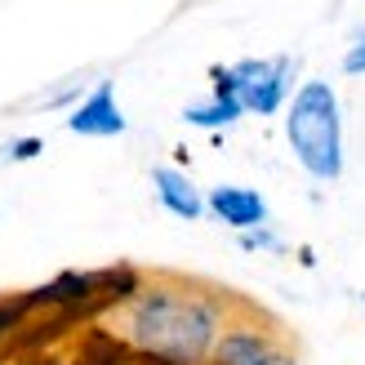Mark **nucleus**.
Instances as JSON below:
<instances>
[{
  "label": "nucleus",
  "mask_w": 365,
  "mask_h": 365,
  "mask_svg": "<svg viewBox=\"0 0 365 365\" xmlns=\"http://www.w3.org/2000/svg\"><path fill=\"white\" fill-rule=\"evenodd\" d=\"M227 330V307L210 289L143 285L120 312L125 348L156 365H210L218 334Z\"/></svg>",
  "instance_id": "nucleus-1"
},
{
  "label": "nucleus",
  "mask_w": 365,
  "mask_h": 365,
  "mask_svg": "<svg viewBox=\"0 0 365 365\" xmlns=\"http://www.w3.org/2000/svg\"><path fill=\"white\" fill-rule=\"evenodd\" d=\"M285 138L312 178L330 182L343 174V116H339L334 89L325 81H307L294 89L289 116H285Z\"/></svg>",
  "instance_id": "nucleus-2"
},
{
  "label": "nucleus",
  "mask_w": 365,
  "mask_h": 365,
  "mask_svg": "<svg viewBox=\"0 0 365 365\" xmlns=\"http://www.w3.org/2000/svg\"><path fill=\"white\" fill-rule=\"evenodd\" d=\"M214 94H232L254 116L281 112L289 98V58H245L236 67H214Z\"/></svg>",
  "instance_id": "nucleus-3"
},
{
  "label": "nucleus",
  "mask_w": 365,
  "mask_h": 365,
  "mask_svg": "<svg viewBox=\"0 0 365 365\" xmlns=\"http://www.w3.org/2000/svg\"><path fill=\"white\" fill-rule=\"evenodd\" d=\"M289 348L259 321H236L214 343L210 365H277Z\"/></svg>",
  "instance_id": "nucleus-4"
},
{
  "label": "nucleus",
  "mask_w": 365,
  "mask_h": 365,
  "mask_svg": "<svg viewBox=\"0 0 365 365\" xmlns=\"http://www.w3.org/2000/svg\"><path fill=\"white\" fill-rule=\"evenodd\" d=\"M125 112L116 107V89H112V81H98L94 85V94H89L76 112L67 116V130L71 134H85V138H116V134H125Z\"/></svg>",
  "instance_id": "nucleus-5"
},
{
  "label": "nucleus",
  "mask_w": 365,
  "mask_h": 365,
  "mask_svg": "<svg viewBox=\"0 0 365 365\" xmlns=\"http://www.w3.org/2000/svg\"><path fill=\"white\" fill-rule=\"evenodd\" d=\"M205 205L214 218H223L227 227H241V232H254L267 218V200L254 187H214L205 196Z\"/></svg>",
  "instance_id": "nucleus-6"
},
{
  "label": "nucleus",
  "mask_w": 365,
  "mask_h": 365,
  "mask_svg": "<svg viewBox=\"0 0 365 365\" xmlns=\"http://www.w3.org/2000/svg\"><path fill=\"white\" fill-rule=\"evenodd\" d=\"M152 182H156V200H160L170 214H178V218H200V214L210 210L205 196L196 192V182H192L187 174L170 170V165H156V170H152Z\"/></svg>",
  "instance_id": "nucleus-7"
},
{
  "label": "nucleus",
  "mask_w": 365,
  "mask_h": 365,
  "mask_svg": "<svg viewBox=\"0 0 365 365\" xmlns=\"http://www.w3.org/2000/svg\"><path fill=\"white\" fill-rule=\"evenodd\" d=\"M241 116H245V107L236 103L232 94H214L210 103H196V107H187V112H182V120H187V125H200V130H223V125L241 120Z\"/></svg>",
  "instance_id": "nucleus-8"
},
{
  "label": "nucleus",
  "mask_w": 365,
  "mask_h": 365,
  "mask_svg": "<svg viewBox=\"0 0 365 365\" xmlns=\"http://www.w3.org/2000/svg\"><path fill=\"white\" fill-rule=\"evenodd\" d=\"M0 156L5 160H31V156H41V138H14L0 148Z\"/></svg>",
  "instance_id": "nucleus-9"
},
{
  "label": "nucleus",
  "mask_w": 365,
  "mask_h": 365,
  "mask_svg": "<svg viewBox=\"0 0 365 365\" xmlns=\"http://www.w3.org/2000/svg\"><path fill=\"white\" fill-rule=\"evenodd\" d=\"M343 71H348V76H365V27L356 36V45L348 49V58H343Z\"/></svg>",
  "instance_id": "nucleus-10"
},
{
  "label": "nucleus",
  "mask_w": 365,
  "mask_h": 365,
  "mask_svg": "<svg viewBox=\"0 0 365 365\" xmlns=\"http://www.w3.org/2000/svg\"><path fill=\"white\" fill-rule=\"evenodd\" d=\"M241 245L245 250H281V236H272L267 227H254V232L241 236Z\"/></svg>",
  "instance_id": "nucleus-11"
},
{
  "label": "nucleus",
  "mask_w": 365,
  "mask_h": 365,
  "mask_svg": "<svg viewBox=\"0 0 365 365\" xmlns=\"http://www.w3.org/2000/svg\"><path fill=\"white\" fill-rule=\"evenodd\" d=\"M277 365H299V356H294V352H285V356H281Z\"/></svg>",
  "instance_id": "nucleus-12"
}]
</instances>
